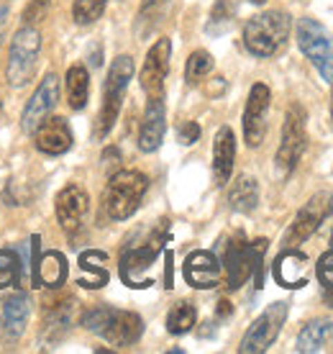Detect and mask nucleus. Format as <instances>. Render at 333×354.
<instances>
[{
  "instance_id": "17",
  "label": "nucleus",
  "mask_w": 333,
  "mask_h": 354,
  "mask_svg": "<svg viewBox=\"0 0 333 354\" xmlns=\"http://www.w3.org/2000/svg\"><path fill=\"white\" fill-rule=\"evenodd\" d=\"M182 274L190 288H198V290H211L220 283V262L213 252H205V249H198V252H190L187 259L182 265Z\"/></svg>"
},
{
  "instance_id": "37",
  "label": "nucleus",
  "mask_w": 333,
  "mask_h": 354,
  "mask_svg": "<svg viewBox=\"0 0 333 354\" xmlns=\"http://www.w3.org/2000/svg\"><path fill=\"white\" fill-rule=\"evenodd\" d=\"M6 28H8V8H6V6H0V46H3Z\"/></svg>"
},
{
  "instance_id": "19",
  "label": "nucleus",
  "mask_w": 333,
  "mask_h": 354,
  "mask_svg": "<svg viewBox=\"0 0 333 354\" xmlns=\"http://www.w3.org/2000/svg\"><path fill=\"white\" fill-rule=\"evenodd\" d=\"M166 131V111H164V95H154L146 103L144 111V121L139 129V149L144 154H151L162 147Z\"/></svg>"
},
{
  "instance_id": "18",
  "label": "nucleus",
  "mask_w": 333,
  "mask_h": 354,
  "mask_svg": "<svg viewBox=\"0 0 333 354\" xmlns=\"http://www.w3.org/2000/svg\"><path fill=\"white\" fill-rule=\"evenodd\" d=\"M28 316H31V298L26 292H13L3 301V308H0V337L8 344L18 342L26 331Z\"/></svg>"
},
{
  "instance_id": "8",
  "label": "nucleus",
  "mask_w": 333,
  "mask_h": 354,
  "mask_svg": "<svg viewBox=\"0 0 333 354\" xmlns=\"http://www.w3.org/2000/svg\"><path fill=\"white\" fill-rule=\"evenodd\" d=\"M166 234L157 231L146 244H139V247H129L123 249L121 254V265H118V272H121V280L129 288H149L154 285V280L149 277V270L157 262L159 252L164 247Z\"/></svg>"
},
{
  "instance_id": "20",
  "label": "nucleus",
  "mask_w": 333,
  "mask_h": 354,
  "mask_svg": "<svg viewBox=\"0 0 333 354\" xmlns=\"http://www.w3.org/2000/svg\"><path fill=\"white\" fill-rule=\"evenodd\" d=\"M274 280L287 288V290H298L303 285H307V257L298 247L282 249V254L274 259Z\"/></svg>"
},
{
  "instance_id": "2",
  "label": "nucleus",
  "mask_w": 333,
  "mask_h": 354,
  "mask_svg": "<svg viewBox=\"0 0 333 354\" xmlns=\"http://www.w3.org/2000/svg\"><path fill=\"white\" fill-rule=\"evenodd\" d=\"M269 241L256 239L246 244L244 234H236L234 239L226 244V254H223V265L220 270L226 272V283L231 290H236L254 274L256 288H264V254H267Z\"/></svg>"
},
{
  "instance_id": "38",
  "label": "nucleus",
  "mask_w": 333,
  "mask_h": 354,
  "mask_svg": "<svg viewBox=\"0 0 333 354\" xmlns=\"http://www.w3.org/2000/svg\"><path fill=\"white\" fill-rule=\"evenodd\" d=\"M218 316H231V303H228V301L218 303Z\"/></svg>"
},
{
  "instance_id": "26",
  "label": "nucleus",
  "mask_w": 333,
  "mask_h": 354,
  "mask_svg": "<svg viewBox=\"0 0 333 354\" xmlns=\"http://www.w3.org/2000/svg\"><path fill=\"white\" fill-rule=\"evenodd\" d=\"M64 88H67V103H70L72 111H82V108L88 106V97H90L88 67L72 64L70 70H67V77H64Z\"/></svg>"
},
{
  "instance_id": "9",
  "label": "nucleus",
  "mask_w": 333,
  "mask_h": 354,
  "mask_svg": "<svg viewBox=\"0 0 333 354\" xmlns=\"http://www.w3.org/2000/svg\"><path fill=\"white\" fill-rule=\"evenodd\" d=\"M307 133H305V111L303 106L292 103L285 115V126H282V142L280 149L274 154V169L280 177H287L292 169L298 167L300 157L305 151Z\"/></svg>"
},
{
  "instance_id": "7",
  "label": "nucleus",
  "mask_w": 333,
  "mask_h": 354,
  "mask_svg": "<svg viewBox=\"0 0 333 354\" xmlns=\"http://www.w3.org/2000/svg\"><path fill=\"white\" fill-rule=\"evenodd\" d=\"M295 36H298L300 52L310 59L318 75L325 82H333V36L318 24L316 18H300Z\"/></svg>"
},
{
  "instance_id": "24",
  "label": "nucleus",
  "mask_w": 333,
  "mask_h": 354,
  "mask_svg": "<svg viewBox=\"0 0 333 354\" xmlns=\"http://www.w3.org/2000/svg\"><path fill=\"white\" fill-rule=\"evenodd\" d=\"M228 205L236 213H251L259 205V183L251 175H238L228 190Z\"/></svg>"
},
{
  "instance_id": "1",
  "label": "nucleus",
  "mask_w": 333,
  "mask_h": 354,
  "mask_svg": "<svg viewBox=\"0 0 333 354\" xmlns=\"http://www.w3.org/2000/svg\"><path fill=\"white\" fill-rule=\"evenodd\" d=\"M79 324L111 342L113 346H131L136 344L144 334V321L133 310L111 308V306H95L82 313Z\"/></svg>"
},
{
  "instance_id": "15",
  "label": "nucleus",
  "mask_w": 333,
  "mask_h": 354,
  "mask_svg": "<svg viewBox=\"0 0 333 354\" xmlns=\"http://www.w3.org/2000/svg\"><path fill=\"white\" fill-rule=\"evenodd\" d=\"M169 57H172V41L169 39H157L154 46L146 52L144 67H141V88L149 97L164 95V80L169 75Z\"/></svg>"
},
{
  "instance_id": "30",
  "label": "nucleus",
  "mask_w": 333,
  "mask_h": 354,
  "mask_svg": "<svg viewBox=\"0 0 333 354\" xmlns=\"http://www.w3.org/2000/svg\"><path fill=\"white\" fill-rule=\"evenodd\" d=\"M213 54L205 52V49H198V52L190 54V59L184 64V80L190 82V85H198L202 82V77H208L213 72Z\"/></svg>"
},
{
  "instance_id": "25",
  "label": "nucleus",
  "mask_w": 333,
  "mask_h": 354,
  "mask_svg": "<svg viewBox=\"0 0 333 354\" xmlns=\"http://www.w3.org/2000/svg\"><path fill=\"white\" fill-rule=\"evenodd\" d=\"M333 334V324L328 319H313L307 321L305 326L300 328L298 334V342H295V349L298 352H321L325 346V342L331 339Z\"/></svg>"
},
{
  "instance_id": "3",
  "label": "nucleus",
  "mask_w": 333,
  "mask_h": 354,
  "mask_svg": "<svg viewBox=\"0 0 333 354\" xmlns=\"http://www.w3.org/2000/svg\"><path fill=\"white\" fill-rule=\"evenodd\" d=\"M133 80V59L129 54L115 57L111 70H108L106 85H103V103H100V113L95 118V139H106L113 131L115 121L121 115L123 97L129 90V82Z\"/></svg>"
},
{
  "instance_id": "28",
  "label": "nucleus",
  "mask_w": 333,
  "mask_h": 354,
  "mask_svg": "<svg viewBox=\"0 0 333 354\" xmlns=\"http://www.w3.org/2000/svg\"><path fill=\"white\" fill-rule=\"evenodd\" d=\"M195 321H198V310H195L193 303L180 301L169 308V313H166V331H169L172 337H182L187 331H193Z\"/></svg>"
},
{
  "instance_id": "10",
  "label": "nucleus",
  "mask_w": 333,
  "mask_h": 354,
  "mask_svg": "<svg viewBox=\"0 0 333 354\" xmlns=\"http://www.w3.org/2000/svg\"><path fill=\"white\" fill-rule=\"evenodd\" d=\"M287 313H289V306L287 303H282V301L267 306L262 316H259V319L249 326V331L244 334L238 352L241 354L267 352V349L274 344V339L280 337L282 326H285V321H287Z\"/></svg>"
},
{
  "instance_id": "21",
  "label": "nucleus",
  "mask_w": 333,
  "mask_h": 354,
  "mask_svg": "<svg viewBox=\"0 0 333 354\" xmlns=\"http://www.w3.org/2000/svg\"><path fill=\"white\" fill-rule=\"evenodd\" d=\"M234 162H236V136L228 126H220L213 139V180L218 187L231 180Z\"/></svg>"
},
{
  "instance_id": "4",
  "label": "nucleus",
  "mask_w": 333,
  "mask_h": 354,
  "mask_svg": "<svg viewBox=\"0 0 333 354\" xmlns=\"http://www.w3.org/2000/svg\"><path fill=\"white\" fill-rule=\"evenodd\" d=\"M292 21L285 10H264L259 16L249 18L244 26V46L254 57H274L289 36Z\"/></svg>"
},
{
  "instance_id": "22",
  "label": "nucleus",
  "mask_w": 333,
  "mask_h": 354,
  "mask_svg": "<svg viewBox=\"0 0 333 354\" xmlns=\"http://www.w3.org/2000/svg\"><path fill=\"white\" fill-rule=\"evenodd\" d=\"M79 265V277H77V285L82 288H88V290H97V288H103L108 285L111 280V272H108V254L106 252H100V249H85L77 259Z\"/></svg>"
},
{
  "instance_id": "11",
  "label": "nucleus",
  "mask_w": 333,
  "mask_h": 354,
  "mask_svg": "<svg viewBox=\"0 0 333 354\" xmlns=\"http://www.w3.org/2000/svg\"><path fill=\"white\" fill-rule=\"evenodd\" d=\"M331 198L325 193H316L310 201H307L303 208L298 211L295 216V221L289 223V229L285 231V236H282V247L289 249V247H298L303 244L305 239H310L313 234L318 231V226L323 223V218L328 216V208H331Z\"/></svg>"
},
{
  "instance_id": "16",
  "label": "nucleus",
  "mask_w": 333,
  "mask_h": 354,
  "mask_svg": "<svg viewBox=\"0 0 333 354\" xmlns=\"http://www.w3.org/2000/svg\"><path fill=\"white\" fill-rule=\"evenodd\" d=\"M34 144L41 154L59 157V154H67V151L72 149L75 136H72L70 124H67L61 115H46L44 121L36 126Z\"/></svg>"
},
{
  "instance_id": "6",
  "label": "nucleus",
  "mask_w": 333,
  "mask_h": 354,
  "mask_svg": "<svg viewBox=\"0 0 333 354\" xmlns=\"http://www.w3.org/2000/svg\"><path fill=\"white\" fill-rule=\"evenodd\" d=\"M41 54V34L36 26H21L10 39L8 64H6V77L10 88H23L31 82Z\"/></svg>"
},
{
  "instance_id": "36",
  "label": "nucleus",
  "mask_w": 333,
  "mask_h": 354,
  "mask_svg": "<svg viewBox=\"0 0 333 354\" xmlns=\"http://www.w3.org/2000/svg\"><path fill=\"white\" fill-rule=\"evenodd\" d=\"M177 136H180V144H184V147H190V144L198 142V136H200V126L195 124V121H184V124L180 126V131H177Z\"/></svg>"
},
{
  "instance_id": "27",
  "label": "nucleus",
  "mask_w": 333,
  "mask_h": 354,
  "mask_svg": "<svg viewBox=\"0 0 333 354\" xmlns=\"http://www.w3.org/2000/svg\"><path fill=\"white\" fill-rule=\"evenodd\" d=\"M72 306H75L72 301H64L61 306H57L52 310V319L46 321L44 337H41L46 346H54L57 342H61V339L67 337V331L72 326Z\"/></svg>"
},
{
  "instance_id": "40",
  "label": "nucleus",
  "mask_w": 333,
  "mask_h": 354,
  "mask_svg": "<svg viewBox=\"0 0 333 354\" xmlns=\"http://www.w3.org/2000/svg\"><path fill=\"white\" fill-rule=\"evenodd\" d=\"M251 3H256V6H262V3H264V0H251Z\"/></svg>"
},
{
  "instance_id": "39",
  "label": "nucleus",
  "mask_w": 333,
  "mask_h": 354,
  "mask_svg": "<svg viewBox=\"0 0 333 354\" xmlns=\"http://www.w3.org/2000/svg\"><path fill=\"white\" fill-rule=\"evenodd\" d=\"M325 298H328V301L333 303V290H325Z\"/></svg>"
},
{
  "instance_id": "12",
  "label": "nucleus",
  "mask_w": 333,
  "mask_h": 354,
  "mask_svg": "<svg viewBox=\"0 0 333 354\" xmlns=\"http://www.w3.org/2000/svg\"><path fill=\"white\" fill-rule=\"evenodd\" d=\"M269 103H272V93L264 82H256L249 90L244 108V142L249 147H259L267 133V113H269Z\"/></svg>"
},
{
  "instance_id": "42",
  "label": "nucleus",
  "mask_w": 333,
  "mask_h": 354,
  "mask_svg": "<svg viewBox=\"0 0 333 354\" xmlns=\"http://www.w3.org/2000/svg\"><path fill=\"white\" fill-rule=\"evenodd\" d=\"M331 244H333V234H331Z\"/></svg>"
},
{
  "instance_id": "31",
  "label": "nucleus",
  "mask_w": 333,
  "mask_h": 354,
  "mask_svg": "<svg viewBox=\"0 0 333 354\" xmlns=\"http://www.w3.org/2000/svg\"><path fill=\"white\" fill-rule=\"evenodd\" d=\"M106 6H108V0H75L72 18H75L77 26H90V24H95L97 18L103 16Z\"/></svg>"
},
{
  "instance_id": "41",
  "label": "nucleus",
  "mask_w": 333,
  "mask_h": 354,
  "mask_svg": "<svg viewBox=\"0 0 333 354\" xmlns=\"http://www.w3.org/2000/svg\"><path fill=\"white\" fill-rule=\"evenodd\" d=\"M331 115H333V97H331Z\"/></svg>"
},
{
  "instance_id": "34",
  "label": "nucleus",
  "mask_w": 333,
  "mask_h": 354,
  "mask_svg": "<svg viewBox=\"0 0 333 354\" xmlns=\"http://www.w3.org/2000/svg\"><path fill=\"white\" fill-rule=\"evenodd\" d=\"M52 10V0H31L23 10V26H39Z\"/></svg>"
},
{
  "instance_id": "29",
  "label": "nucleus",
  "mask_w": 333,
  "mask_h": 354,
  "mask_svg": "<svg viewBox=\"0 0 333 354\" xmlns=\"http://www.w3.org/2000/svg\"><path fill=\"white\" fill-rule=\"evenodd\" d=\"M23 277L21 270V257L16 249H0V290L18 285V280Z\"/></svg>"
},
{
  "instance_id": "23",
  "label": "nucleus",
  "mask_w": 333,
  "mask_h": 354,
  "mask_svg": "<svg viewBox=\"0 0 333 354\" xmlns=\"http://www.w3.org/2000/svg\"><path fill=\"white\" fill-rule=\"evenodd\" d=\"M67 259L61 252H44L39 262H36V272H34V285H44V288H61L67 283Z\"/></svg>"
},
{
  "instance_id": "33",
  "label": "nucleus",
  "mask_w": 333,
  "mask_h": 354,
  "mask_svg": "<svg viewBox=\"0 0 333 354\" xmlns=\"http://www.w3.org/2000/svg\"><path fill=\"white\" fill-rule=\"evenodd\" d=\"M162 8H164V0H144L141 3V10H139V26L146 21V26L141 28V36L151 31L154 24H159V18H162Z\"/></svg>"
},
{
  "instance_id": "35",
  "label": "nucleus",
  "mask_w": 333,
  "mask_h": 354,
  "mask_svg": "<svg viewBox=\"0 0 333 354\" xmlns=\"http://www.w3.org/2000/svg\"><path fill=\"white\" fill-rule=\"evenodd\" d=\"M316 274H318V280H321V285H323L325 290H333V249L331 252H325L323 257L318 259Z\"/></svg>"
},
{
  "instance_id": "32",
  "label": "nucleus",
  "mask_w": 333,
  "mask_h": 354,
  "mask_svg": "<svg viewBox=\"0 0 333 354\" xmlns=\"http://www.w3.org/2000/svg\"><path fill=\"white\" fill-rule=\"evenodd\" d=\"M231 18H234V6L228 0H218L213 6L211 21H208V34H223L231 26Z\"/></svg>"
},
{
  "instance_id": "14",
  "label": "nucleus",
  "mask_w": 333,
  "mask_h": 354,
  "mask_svg": "<svg viewBox=\"0 0 333 354\" xmlns=\"http://www.w3.org/2000/svg\"><path fill=\"white\" fill-rule=\"evenodd\" d=\"M90 211V198L79 185H67L61 187L57 198H54V213L57 221L67 234H77L82 229V223L88 218Z\"/></svg>"
},
{
  "instance_id": "13",
  "label": "nucleus",
  "mask_w": 333,
  "mask_h": 354,
  "mask_svg": "<svg viewBox=\"0 0 333 354\" xmlns=\"http://www.w3.org/2000/svg\"><path fill=\"white\" fill-rule=\"evenodd\" d=\"M59 103V77L49 72L44 80L39 82L36 93L31 95V100L26 103L23 113H21V126L26 133H34L36 126L44 121L46 115H52V111Z\"/></svg>"
},
{
  "instance_id": "5",
  "label": "nucleus",
  "mask_w": 333,
  "mask_h": 354,
  "mask_svg": "<svg viewBox=\"0 0 333 354\" xmlns=\"http://www.w3.org/2000/svg\"><path fill=\"white\" fill-rule=\"evenodd\" d=\"M146 190H149V177L144 175V172H139V169H121V172H115L108 180L106 195H103L108 218H113V221L131 218L133 213L139 211Z\"/></svg>"
}]
</instances>
